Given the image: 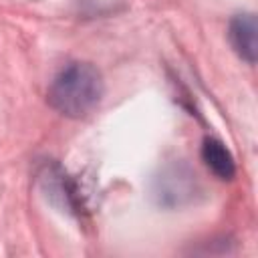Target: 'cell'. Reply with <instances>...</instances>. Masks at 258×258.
I'll return each instance as SVG.
<instances>
[{
  "label": "cell",
  "mask_w": 258,
  "mask_h": 258,
  "mask_svg": "<svg viewBox=\"0 0 258 258\" xmlns=\"http://www.w3.org/2000/svg\"><path fill=\"white\" fill-rule=\"evenodd\" d=\"M103 89V77L97 67L91 62H71L52 79L46 101L60 115L81 119L97 109Z\"/></svg>",
  "instance_id": "1"
},
{
  "label": "cell",
  "mask_w": 258,
  "mask_h": 258,
  "mask_svg": "<svg viewBox=\"0 0 258 258\" xmlns=\"http://www.w3.org/2000/svg\"><path fill=\"white\" fill-rule=\"evenodd\" d=\"M153 194L161 206L177 208L189 204L198 194V179L196 173L189 171L185 165H169L157 177L153 185Z\"/></svg>",
  "instance_id": "2"
},
{
  "label": "cell",
  "mask_w": 258,
  "mask_h": 258,
  "mask_svg": "<svg viewBox=\"0 0 258 258\" xmlns=\"http://www.w3.org/2000/svg\"><path fill=\"white\" fill-rule=\"evenodd\" d=\"M256 32H258V24H256V16L252 12L236 14L230 20V28H228L230 44L236 50V54L242 60H246L248 64L256 62V52H258Z\"/></svg>",
  "instance_id": "3"
},
{
  "label": "cell",
  "mask_w": 258,
  "mask_h": 258,
  "mask_svg": "<svg viewBox=\"0 0 258 258\" xmlns=\"http://www.w3.org/2000/svg\"><path fill=\"white\" fill-rule=\"evenodd\" d=\"M40 181L44 183L50 200H54L69 212H79V194L67 173H62L58 167H50L40 175Z\"/></svg>",
  "instance_id": "4"
},
{
  "label": "cell",
  "mask_w": 258,
  "mask_h": 258,
  "mask_svg": "<svg viewBox=\"0 0 258 258\" xmlns=\"http://www.w3.org/2000/svg\"><path fill=\"white\" fill-rule=\"evenodd\" d=\"M202 159L220 179H232L236 175V163L230 149L216 137H206L202 145Z\"/></svg>",
  "instance_id": "5"
}]
</instances>
